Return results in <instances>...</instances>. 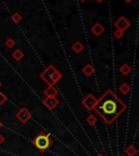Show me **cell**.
<instances>
[{
    "label": "cell",
    "instance_id": "cell-1",
    "mask_svg": "<svg viewBox=\"0 0 139 156\" xmlns=\"http://www.w3.org/2000/svg\"><path fill=\"white\" fill-rule=\"evenodd\" d=\"M93 110L102 117L107 124H111L126 110V104L122 102L113 91L108 90L97 101Z\"/></svg>",
    "mask_w": 139,
    "mask_h": 156
},
{
    "label": "cell",
    "instance_id": "cell-2",
    "mask_svg": "<svg viewBox=\"0 0 139 156\" xmlns=\"http://www.w3.org/2000/svg\"><path fill=\"white\" fill-rule=\"evenodd\" d=\"M51 139H50V136L49 134L45 133V132H40L38 136L35 138V140L33 141V144L37 147V150L44 153L46 152L47 150L49 149V146L51 145Z\"/></svg>",
    "mask_w": 139,
    "mask_h": 156
},
{
    "label": "cell",
    "instance_id": "cell-3",
    "mask_svg": "<svg viewBox=\"0 0 139 156\" xmlns=\"http://www.w3.org/2000/svg\"><path fill=\"white\" fill-rule=\"evenodd\" d=\"M16 118L22 122V124H25V122H27L32 118V113L29 112L28 110H26V108H21V110L16 113Z\"/></svg>",
    "mask_w": 139,
    "mask_h": 156
},
{
    "label": "cell",
    "instance_id": "cell-4",
    "mask_svg": "<svg viewBox=\"0 0 139 156\" xmlns=\"http://www.w3.org/2000/svg\"><path fill=\"white\" fill-rule=\"evenodd\" d=\"M96 103H97V101H96V99L93 98V94H88L87 98H86L85 100L83 101L84 106L87 107L88 110H91V108H93V106L96 105Z\"/></svg>",
    "mask_w": 139,
    "mask_h": 156
},
{
    "label": "cell",
    "instance_id": "cell-5",
    "mask_svg": "<svg viewBox=\"0 0 139 156\" xmlns=\"http://www.w3.org/2000/svg\"><path fill=\"white\" fill-rule=\"evenodd\" d=\"M45 102V104L47 105V106L50 108V110H52V108H54V107L58 105V103H59V101L57 100L56 98H47L46 100L44 101Z\"/></svg>",
    "mask_w": 139,
    "mask_h": 156
},
{
    "label": "cell",
    "instance_id": "cell-6",
    "mask_svg": "<svg viewBox=\"0 0 139 156\" xmlns=\"http://www.w3.org/2000/svg\"><path fill=\"white\" fill-rule=\"evenodd\" d=\"M45 94L48 95V98H54V95L57 94V90L54 89V88L50 87L48 89V90H46V92H45Z\"/></svg>",
    "mask_w": 139,
    "mask_h": 156
},
{
    "label": "cell",
    "instance_id": "cell-7",
    "mask_svg": "<svg viewBox=\"0 0 139 156\" xmlns=\"http://www.w3.org/2000/svg\"><path fill=\"white\" fill-rule=\"evenodd\" d=\"M136 153H137V151L135 150L134 146H130V147H128V149L126 150V154L128 156H134Z\"/></svg>",
    "mask_w": 139,
    "mask_h": 156
},
{
    "label": "cell",
    "instance_id": "cell-8",
    "mask_svg": "<svg viewBox=\"0 0 139 156\" xmlns=\"http://www.w3.org/2000/svg\"><path fill=\"white\" fill-rule=\"evenodd\" d=\"M120 90H121V92H122V93H127V92H128V90H130V87H128L126 83H123V85L121 86Z\"/></svg>",
    "mask_w": 139,
    "mask_h": 156
},
{
    "label": "cell",
    "instance_id": "cell-9",
    "mask_svg": "<svg viewBox=\"0 0 139 156\" xmlns=\"http://www.w3.org/2000/svg\"><path fill=\"white\" fill-rule=\"evenodd\" d=\"M13 56H14V58H16V60H20V58H22V53H21V51H20V50H17V51L14 52Z\"/></svg>",
    "mask_w": 139,
    "mask_h": 156
},
{
    "label": "cell",
    "instance_id": "cell-10",
    "mask_svg": "<svg viewBox=\"0 0 139 156\" xmlns=\"http://www.w3.org/2000/svg\"><path fill=\"white\" fill-rule=\"evenodd\" d=\"M87 122H89L90 125H93V124H95V122H97V120H96V118L93 116H89L87 118Z\"/></svg>",
    "mask_w": 139,
    "mask_h": 156
},
{
    "label": "cell",
    "instance_id": "cell-11",
    "mask_svg": "<svg viewBox=\"0 0 139 156\" xmlns=\"http://www.w3.org/2000/svg\"><path fill=\"white\" fill-rule=\"evenodd\" d=\"M5 101H7V98H5L2 93H0V104H3Z\"/></svg>",
    "mask_w": 139,
    "mask_h": 156
},
{
    "label": "cell",
    "instance_id": "cell-12",
    "mask_svg": "<svg viewBox=\"0 0 139 156\" xmlns=\"http://www.w3.org/2000/svg\"><path fill=\"white\" fill-rule=\"evenodd\" d=\"M121 72H123L124 74H128L130 69H128V67H127V66H123V67L121 68Z\"/></svg>",
    "mask_w": 139,
    "mask_h": 156
},
{
    "label": "cell",
    "instance_id": "cell-13",
    "mask_svg": "<svg viewBox=\"0 0 139 156\" xmlns=\"http://www.w3.org/2000/svg\"><path fill=\"white\" fill-rule=\"evenodd\" d=\"M3 141H5V138H3V136H1V134H0V144L2 143Z\"/></svg>",
    "mask_w": 139,
    "mask_h": 156
},
{
    "label": "cell",
    "instance_id": "cell-14",
    "mask_svg": "<svg viewBox=\"0 0 139 156\" xmlns=\"http://www.w3.org/2000/svg\"><path fill=\"white\" fill-rule=\"evenodd\" d=\"M8 46H9V47H12L13 46V44H12V41H8Z\"/></svg>",
    "mask_w": 139,
    "mask_h": 156
},
{
    "label": "cell",
    "instance_id": "cell-15",
    "mask_svg": "<svg viewBox=\"0 0 139 156\" xmlns=\"http://www.w3.org/2000/svg\"><path fill=\"white\" fill-rule=\"evenodd\" d=\"M1 126H2V122H1V120H0V128H1Z\"/></svg>",
    "mask_w": 139,
    "mask_h": 156
},
{
    "label": "cell",
    "instance_id": "cell-16",
    "mask_svg": "<svg viewBox=\"0 0 139 156\" xmlns=\"http://www.w3.org/2000/svg\"><path fill=\"white\" fill-rule=\"evenodd\" d=\"M0 87H1V83H0Z\"/></svg>",
    "mask_w": 139,
    "mask_h": 156
},
{
    "label": "cell",
    "instance_id": "cell-17",
    "mask_svg": "<svg viewBox=\"0 0 139 156\" xmlns=\"http://www.w3.org/2000/svg\"><path fill=\"white\" fill-rule=\"evenodd\" d=\"M98 156H103V155H98Z\"/></svg>",
    "mask_w": 139,
    "mask_h": 156
},
{
    "label": "cell",
    "instance_id": "cell-18",
    "mask_svg": "<svg viewBox=\"0 0 139 156\" xmlns=\"http://www.w3.org/2000/svg\"><path fill=\"white\" fill-rule=\"evenodd\" d=\"M82 1H84V0H82Z\"/></svg>",
    "mask_w": 139,
    "mask_h": 156
}]
</instances>
